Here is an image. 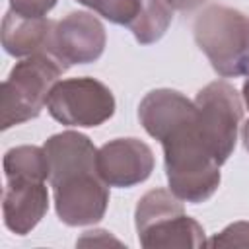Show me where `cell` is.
<instances>
[{
	"instance_id": "2e32d148",
	"label": "cell",
	"mask_w": 249,
	"mask_h": 249,
	"mask_svg": "<svg viewBox=\"0 0 249 249\" xmlns=\"http://www.w3.org/2000/svg\"><path fill=\"white\" fill-rule=\"evenodd\" d=\"M58 0H10V10L25 18H45Z\"/></svg>"
},
{
	"instance_id": "ac0fdd59",
	"label": "cell",
	"mask_w": 249,
	"mask_h": 249,
	"mask_svg": "<svg viewBox=\"0 0 249 249\" xmlns=\"http://www.w3.org/2000/svg\"><path fill=\"white\" fill-rule=\"evenodd\" d=\"M165 2L169 4L171 10H177V12H193L198 6H202L206 0H165Z\"/></svg>"
},
{
	"instance_id": "5bb4252c",
	"label": "cell",
	"mask_w": 249,
	"mask_h": 249,
	"mask_svg": "<svg viewBox=\"0 0 249 249\" xmlns=\"http://www.w3.org/2000/svg\"><path fill=\"white\" fill-rule=\"evenodd\" d=\"M76 2L103 16L111 23L126 25V27L136 19L144 4V0H76Z\"/></svg>"
},
{
	"instance_id": "7a4b0ae2",
	"label": "cell",
	"mask_w": 249,
	"mask_h": 249,
	"mask_svg": "<svg viewBox=\"0 0 249 249\" xmlns=\"http://www.w3.org/2000/svg\"><path fill=\"white\" fill-rule=\"evenodd\" d=\"M169 191L185 202H204L220 187V163L208 150L195 111L160 136Z\"/></svg>"
},
{
	"instance_id": "3957f363",
	"label": "cell",
	"mask_w": 249,
	"mask_h": 249,
	"mask_svg": "<svg viewBox=\"0 0 249 249\" xmlns=\"http://www.w3.org/2000/svg\"><path fill=\"white\" fill-rule=\"evenodd\" d=\"M193 35L222 78L249 74V16L224 4H208L195 18Z\"/></svg>"
},
{
	"instance_id": "e0dca14e",
	"label": "cell",
	"mask_w": 249,
	"mask_h": 249,
	"mask_svg": "<svg viewBox=\"0 0 249 249\" xmlns=\"http://www.w3.org/2000/svg\"><path fill=\"white\" fill-rule=\"evenodd\" d=\"M86 243H93V245H97V243H117V245H121V241H117V239H113L111 235H109V231H105V230H91V231H84V237L82 239H78V245H86Z\"/></svg>"
},
{
	"instance_id": "6da1fadb",
	"label": "cell",
	"mask_w": 249,
	"mask_h": 249,
	"mask_svg": "<svg viewBox=\"0 0 249 249\" xmlns=\"http://www.w3.org/2000/svg\"><path fill=\"white\" fill-rule=\"evenodd\" d=\"M49 158V183L58 220L66 226H89L105 216L109 185L97 171V148L80 132L64 130L43 144Z\"/></svg>"
},
{
	"instance_id": "30bf717a",
	"label": "cell",
	"mask_w": 249,
	"mask_h": 249,
	"mask_svg": "<svg viewBox=\"0 0 249 249\" xmlns=\"http://www.w3.org/2000/svg\"><path fill=\"white\" fill-rule=\"evenodd\" d=\"M49 210V191L45 181L6 179L2 212L4 224L16 235L29 233Z\"/></svg>"
},
{
	"instance_id": "52a82bcc",
	"label": "cell",
	"mask_w": 249,
	"mask_h": 249,
	"mask_svg": "<svg viewBox=\"0 0 249 249\" xmlns=\"http://www.w3.org/2000/svg\"><path fill=\"white\" fill-rule=\"evenodd\" d=\"M47 109L60 124L99 126L113 117L115 97L95 78H68L53 86L47 97Z\"/></svg>"
},
{
	"instance_id": "ffe728a7",
	"label": "cell",
	"mask_w": 249,
	"mask_h": 249,
	"mask_svg": "<svg viewBox=\"0 0 249 249\" xmlns=\"http://www.w3.org/2000/svg\"><path fill=\"white\" fill-rule=\"evenodd\" d=\"M241 95H243V101H245V105H247V109H249V74H247V78H245V82H243V91H241Z\"/></svg>"
},
{
	"instance_id": "9c48e42d",
	"label": "cell",
	"mask_w": 249,
	"mask_h": 249,
	"mask_svg": "<svg viewBox=\"0 0 249 249\" xmlns=\"http://www.w3.org/2000/svg\"><path fill=\"white\" fill-rule=\"evenodd\" d=\"M97 171L109 187L128 189L154 171V152L138 138H115L97 150Z\"/></svg>"
},
{
	"instance_id": "277c9868",
	"label": "cell",
	"mask_w": 249,
	"mask_h": 249,
	"mask_svg": "<svg viewBox=\"0 0 249 249\" xmlns=\"http://www.w3.org/2000/svg\"><path fill=\"white\" fill-rule=\"evenodd\" d=\"M68 68L53 53H35L10 70L2 82V130L39 117L53 86Z\"/></svg>"
},
{
	"instance_id": "5b68a950",
	"label": "cell",
	"mask_w": 249,
	"mask_h": 249,
	"mask_svg": "<svg viewBox=\"0 0 249 249\" xmlns=\"http://www.w3.org/2000/svg\"><path fill=\"white\" fill-rule=\"evenodd\" d=\"M134 226L144 249L206 245L202 226L187 216L181 198L165 189H152L138 200Z\"/></svg>"
},
{
	"instance_id": "9a60e30c",
	"label": "cell",
	"mask_w": 249,
	"mask_h": 249,
	"mask_svg": "<svg viewBox=\"0 0 249 249\" xmlns=\"http://www.w3.org/2000/svg\"><path fill=\"white\" fill-rule=\"evenodd\" d=\"M208 247H249V222H235L206 241Z\"/></svg>"
},
{
	"instance_id": "d6986e66",
	"label": "cell",
	"mask_w": 249,
	"mask_h": 249,
	"mask_svg": "<svg viewBox=\"0 0 249 249\" xmlns=\"http://www.w3.org/2000/svg\"><path fill=\"white\" fill-rule=\"evenodd\" d=\"M241 136H243V146H245V150L249 152V119L243 123V130H241Z\"/></svg>"
},
{
	"instance_id": "ba28073f",
	"label": "cell",
	"mask_w": 249,
	"mask_h": 249,
	"mask_svg": "<svg viewBox=\"0 0 249 249\" xmlns=\"http://www.w3.org/2000/svg\"><path fill=\"white\" fill-rule=\"evenodd\" d=\"M107 35L103 23L89 12H70L56 21L51 53L66 66L95 62L105 51Z\"/></svg>"
},
{
	"instance_id": "4fadbf2b",
	"label": "cell",
	"mask_w": 249,
	"mask_h": 249,
	"mask_svg": "<svg viewBox=\"0 0 249 249\" xmlns=\"http://www.w3.org/2000/svg\"><path fill=\"white\" fill-rule=\"evenodd\" d=\"M171 19L173 10L165 0H144L140 14L128 25V29L140 45H152L165 35Z\"/></svg>"
},
{
	"instance_id": "7c38bea8",
	"label": "cell",
	"mask_w": 249,
	"mask_h": 249,
	"mask_svg": "<svg viewBox=\"0 0 249 249\" xmlns=\"http://www.w3.org/2000/svg\"><path fill=\"white\" fill-rule=\"evenodd\" d=\"M6 179H31L47 181L51 175L49 158L45 148L39 146H16L4 156Z\"/></svg>"
},
{
	"instance_id": "8fae6325",
	"label": "cell",
	"mask_w": 249,
	"mask_h": 249,
	"mask_svg": "<svg viewBox=\"0 0 249 249\" xmlns=\"http://www.w3.org/2000/svg\"><path fill=\"white\" fill-rule=\"evenodd\" d=\"M56 21L47 18H25L12 10L2 19V47L16 58L35 53H51V41Z\"/></svg>"
},
{
	"instance_id": "8992f818",
	"label": "cell",
	"mask_w": 249,
	"mask_h": 249,
	"mask_svg": "<svg viewBox=\"0 0 249 249\" xmlns=\"http://www.w3.org/2000/svg\"><path fill=\"white\" fill-rule=\"evenodd\" d=\"M195 105L198 130L208 150L222 165L228 161L237 142V128L243 115L241 97L231 84L216 80L196 93Z\"/></svg>"
}]
</instances>
